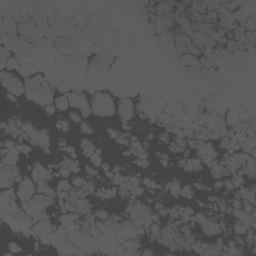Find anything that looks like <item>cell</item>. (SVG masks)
<instances>
[{"label":"cell","instance_id":"cell-1","mask_svg":"<svg viewBox=\"0 0 256 256\" xmlns=\"http://www.w3.org/2000/svg\"><path fill=\"white\" fill-rule=\"evenodd\" d=\"M25 94L27 99L41 105H49L53 101V91L40 74L25 80Z\"/></svg>","mask_w":256,"mask_h":256},{"label":"cell","instance_id":"cell-2","mask_svg":"<svg viewBox=\"0 0 256 256\" xmlns=\"http://www.w3.org/2000/svg\"><path fill=\"white\" fill-rule=\"evenodd\" d=\"M91 110L98 116H111L115 112L114 101L107 93L98 92L92 96Z\"/></svg>","mask_w":256,"mask_h":256},{"label":"cell","instance_id":"cell-3","mask_svg":"<svg viewBox=\"0 0 256 256\" xmlns=\"http://www.w3.org/2000/svg\"><path fill=\"white\" fill-rule=\"evenodd\" d=\"M1 84L8 92L15 96H21L25 93V87L22 82L17 78L16 76L11 74L9 72L1 71Z\"/></svg>","mask_w":256,"mask_h":256},{"label":"cell","instance_id":"cell-4","mask_svg":"<svg viewBox=\"0 0 256 256\" xmlns=\"http://www.w3.org/2000/svg\"><path fill=\"white\" fill-rule=\"evenodd\" d=\"M19 174V170L14 165H6L1 167V187L10 188L15 182V177Z\"/></svg>","mask_w":256,"mask_h":256},{"label":"cell","instance_id":"cell-5","mask_svg":"<svg viewBox=\"0 0 256 256\" xmlns=\"http://www.w3.org/2000/svg\"><path fill=\"white\" fill-rule=\"evenodd\" d=\"M133 109H134V106H133V102L131 99L129 98L122 99L119 102V107H118V111L121 120L123 122H127L128 120H130L133 117V115H134Z\"/></svg>","mask_w":256,"mask_h":256},{"label":"cell","instance_id":"cell-6","mask_svg":"<svg viewBox=\"0 0 256 256\" xmlns=\"http://www.w3.org/2000/svg\"><path fill=\"white\" fill-rule=\"evenodd\" d=\"M1 30H2V33H6V34L14 33V31L16 30V26H15V22L13 21V19L10 18V17H5V18L2 19Z\"/></svg>","mask_w":256,"mask_h":256},{"label":"cell","instance_id":"cell-7","mask_svg":"<svg viewBox=\"0 0 256 256\" xmlns=\"http://www.w3.org/2000/svg\"><path fill=\"white\" fill-rule=\"evenodd\" d=\"M80 144H81V148L83 150V154L85 157L90 158V156L96 151L95 146L93 145L92 142L89 141L88 139H85V138L82 139Z\"/></svg>","mask_w":256,"mask_h":256},{"label":"cell","instance_id":"cell-8","mask_svg":"<svg viewBox=\"0 0 256 256\" xmlns=\"http://www.w3.org/2000/svg\"><path fill=\"white\" fill-rule=\"evenodd\" d=\"M78 108L80 109V111H81L82 117H88V116L90 115V113L92 112V110H91V107H90V105H89V102H88L86 96H85L84 94L81 95L80 102H79Z\"/></svg>","mask_w":256,"mask_h":256},{"label":"cell","instance_id":"cell-9","mask_svg":"<svg viewBox=\"0 0 256 256\" xmlns=\"http://www.w3.org/2000/svg\"><path fill=\"white\" fill-rule=\"evenodd\" d=\"M54 103H55V107L57 108L58 110L60 111H65L67 109L68 106H69V101H68V97L66 96L62 95L59 96L54 100Z\"/></svg>","mask_w":256,"mask_h":256},{"label":"cell","instance_id":"cell-10","mask_svg":"<svg viewBox=\"0 0 256 256\" xmlns=\"http://www.w3.org/2000/svg\"><path fill=\"white\" fill-rule=\"evenodd\" d=\"M2 162L1 165H14V164L17 162V159H18V153H14L11 151H8V153L6 154L4 158H1Z\"/></svg>","mask_w":256,"mask_h":256},{"label":"cell","instance_id":"cell-11","mask_svg":"<svg viewBox=\"0 0 256 256\" xmlns=\"http://www.w3.org/2000/svg\"><path fill=\"white\" fill-rule=\"evenodd\" d=\"M10 58V52L6 47L1 46L0 47V62H1V70L6 67V62Z\"/></svg>","mask_w":256,"mask_h":256},{"label":"cell","instance_id":"cell-12","mask_svg":"<svg viewBox=\"0 0 256 256\" xmlns=\"http://www.w3.org/2000/svg\"><path fill=\"white\" fill-rule=\"evenodd\" d=\"M81 94L78 92H71L68 94V101H69V105L72 107H78L79 102H80Z\"/></svg>","mask_w":256,"mask_h":256},{"label":"cell","instance_id":"cell-13","mask_svg":"<svg viewBox=\"0 0 256 256\" xmlns=\"http://www.w3.org/2000/svg\"><path fill=\"white\" fill-rule=\"evenodd\" d=\"M233 229H234V232L237 235H243V234H245V233L247 232L248 227H247L246 225H244L241 220H238V221H236V222L234 223Z\"/></svg>","mask_w":256,"mask_h":256},{"label":"cell","instance_id":"cell-14","mask_svg":"<svg viewBox=\"0 0 256 256\" xmlns=\"http://www.w3.org/2000/svg\"><path fill=\"white\" fill-rule=\"evenodd\" d=\"M100 153H101V150L98 149V150H96V151L90 156V161H91V163H92L95 167H99V166L101 165V163H102V158H101V156H100Z\"/></svg>","mask_w":256,"mask_h":256},{"label":"cell","instance_id":"cell-15","mask_svg":"<svg viewBox=\"0 0 256 256\" xmlns=\"http://www.w3.org/2000/svg\"><path fill=\"white\" fill-rule=\"evenodd\" d=\"M19 31H20V33L23 36H25V37H28V36H30L31 34L33 33V28H32V26H31L30 24L22 23L21 25H19Z\"/></svg>","mask_w":256,"mask_h":256},{"label":"cell","instance_id":"cell-16","mask_svg":"<svg viewBox=\"0 0 256 256\" xmlns=\"http://www.w3.org/2000/svg\"><path fill=\"white\" fill-rule=\"evenodd\" d=\"M124 248H126L128 250H137L140 248V243L136 242L134 240H128L124 242Z\"/></svg>","mask_w":256,"mask_h":256},{"label":"cell","instance_id":"cell-17","mask_svg":"<svg viewBox=\"0 0 256 256\" xmlns=\"http://www.w3.org/2000/svg\"><path fill=\"white\" fill-rule=\"evenodd\" d=\"M6 68L8 70H14V69H19V61L17 59L10 57L6 62Z\"/></svg>","mask_w":256,"mask_h":256},{"label":"cell","instance_id":"cell-18","mask_svg":"<svg viewBox=\"0 0 256 256\" xmlns=\"http://www.w3.org/2000/svg\"><path fill=\"white\" fill-rule=\"evenodd\" d=\"M180 183H179L178 181H174V182H171V184H170V192H171V194L174 196V197H177L179 192H180Z\"/></svg>","mask_w":256,"mask_h":256},{"label":"cell","instance_id":"cell-19","mask_svg":"<svg viewBox=\"0 0 256 256\" xmlns=\"http://www.w3.org/2000/svg\"><path fill=\"white\" fill-rule=\"evenodd\" d=\"M113 183L115 184V185H121V184H125L126 182L129 180V178L128 177H124V176L120 175L119 173H116V174H114V177H113Z\"/></svg>","mask_w":256,"mask_h":256},{"label":"cell","instance_id":"cell-20","mask_svg":"<svg viewBox=\"0 0 256 256\" xmlns=\"http://www.w3.org/2000/svg\"><path fill=\"white\" fill-rule=\"evenodd\" d=\"M179 194H180L181 196H183V197H185V198H192L193 197V191H192L191 186L190 185L184 186V188L180 189Z\"/></svg>","mask_w":256,"mask_h":256},{"label":"cell","instance_id":"cell-21","mask_svg":"<svg viewBox=\"0 0 256 256\" xmlns=\"http://www.w3.org/2000/svg\"><path fill=\"white\" fill-rule=\"evenodd\" d=\"M55 126L58 130H61V131H63V132H67L68 130H69V123H68V121L64 120V119L58 120Z\"/></svg>","mask_w":256,"mask_h":256},{"label":"cell","instance_id":"cell-22","mask_svg":"<svg viewBox=\"0 0 256 256\" xmlns=\"http://www.w3.org/2000/svg\"><path fill=\"white\" fill-rule=\"evenodd\" d=\"M94 215H95V217H97L99 219V220H107V219H109V217H110L109 214H108V212L104 209L96 210Z\"/></svg>","mask_w":256,"mask_h":256},{"label":"cell","instance_id":"cell-23","mask_svg":"<svg viewBox=\"0 0 256 256\" xmlns=\"http://www.w3.org/2000/svg\"><path fill=\"white\" fill-rule=\"evenodd\" d=\"M72 189L70 183L67 180H62L58 183V190L59 191H69Z\"/></svg>","mask_w":256,"mask_h":256},{"label":"cell","instance_id":"cell-24","mask_svg":"<svg viewBox=\"0 0 256 256\" xmlns=\"http://www.w3.org/2000/svg\"><path fill=\"white\" fill-rule=\"evenodd\" d=\"M231 182H232V184H233V186L234 187H240V186H242V184L244 183V179H243V177L242 176H239V175H234L232 177V179H231Z\"/></svg>","mask_w":256,"mask_h":256},{"label":"cell","instance_id":"cell-25","mask_svg":"<svg viewBox=\"0 0 256 256\" xmlns=\"http://www.w3.org/2000/svg\"><path fill=\"white\" fill-rule=\"evenodd\" d=\"M80 131L81 133H83V134H86V135H89L91 134V133H93V128L90 126L88 123H82L81 126H80Z\"/></svg>","mask_w":256,"mask_h":256},{"label":"cell","instance_id":"cell-26","mask_svg":"<svg viewBox=\"0 0 256 256\" xmlns=\"http://www.w3.org/2000/svg\"><path fill=\"white\" fill-rule=\"evenodd\" d=\"M142 182H143V184L146 187H148V188H153V189H155V188H157V184H156V182L154 181V180H152V179H150V178H144L143 180H142Z\"/></svg>","mask_w":256,"mask_h":256},{"label":"cell","instance_id":"cell-27","mask_svg":"<svg viewBox=\"0 0 256 256\" xmlns=\"http://www.w3.org/2000/svg\"><path fill=\"white\" fill-rule=\"evenodd\" d=\"M231 213H232V215L234 216L235 218L238 219V220H242V219L245 217V215H246L245 213H244L243 210H241V209H232Z\"/></svg>","mask_w":256,"mask_h":256},{"label":"cell","instance_id":"cell-28","mask_svg":"<svg viewBox=\"0 0 256 256\" xmlns=\"http://www.w3.org/2000/svg\"><path fill=\"white\" fill-rule=\"evenodd\" d=\"M207 220H208V218H207V216L204 215L203 213H198V214L194 217L195 222H197L198 224H201V225L205 223Z\"/></svg>","mask_w":256,"mask_h":256},{"label":"cell","instance_id":"cell-29","mask_svg":"<svg viewBox=\"0 0 256 256\" xmlns=\"http://www.w3.org/2000/svg\"><path fill=\"white\" fill-rule=\"evenodd\" d=\"M16 147L19 150V152H22L23 154H29L31 152V147L26 144H18L16 145Z\"/></svg>","mask_w":256,"mask_h":256},{"label":"cell","instance_id":"cell-30","mask_svg":"<svg viewBox=\"0 0 256 256\" xmlns=\"http://www.w3.org/2000/svg\"><path fill=\"white\" fill-rule=\"evenodd\" d=\"M243 208H244V210H243L244 213H245V214H247V215L251 214L253 211H255L254 205H253V204H251V203H249V202H247V201H245V202H244Z\"/></svg>","mask_w":256,"mask_h":256},{"label":"cell","instance_id":"cell-31","mask_svg":"<svg viewBox=\"0 0 256 256\" xmlns=\"http://www.w3.org/2000/svg\"><path fill=\"white\" fill-rule=\"evenodd\" d=\"M72 184L75 187H77V188H81L85 184V181H84V179L81 177H74L72 179Z\"/></svg>","mask_w":256,"mask_h":256},{"label":"cell","instance_id":"cell-32","mask_svg":"<svg viewBox=\"0 0 256 256\" xmlns=\"http://www.w3.org/2000/svg\"><path fill=\"white\" fill-rule=\"evenodd\" d=\"M119 194H120L121 197L126 198L130 195V191L127 189V187L125 186V184H121L120 188H119Z\"/></svg>","mask_w":256,"mask_h":256},{"label":"cell","instance_id":"cell-33","mask_svg":"<svg viewBox=\"0 0 256 256\" xmlns=\"http://www.w3.org/2000/svg\"><path fill=\"white\" fill-rule=\"evenodd\" d=\"M134 164H136L137 166L139 167H142V168H147L149 166V162L147 159H142V158H139L138 160H136L133 162Z\"/></svg>","mask_w":256,"mask_h":256},{"label":"cell","instance_id":"cell-34","mask_svg":"<svg viewBox=\"0 0 256 256\" xmlns=\"http://www.w3.org/2000/svg\"><path fill=\"white\" fill-rule=\"evenodd\" d=\"M63 150H64L65 152H67L68 154L70 155V158L75 159L76 157H77V155H76V152H75V148H74L73 146H67V147H65Z\"/></svg>","mask_w":256,"mask_h":256},{"label":"cell","instance_id":"cell-35","mask_svg":"<svg viewBox=\"0 0 256 256\" xmlns=\"http://www.w3.org/2000/svg\"><path fill=\"white\" fill-rule=\"evenodd\" d=\"M69 117H70L71 120H72L73 122H75V123H80V122L82 121L81 116L78 115L77 113H75V112H70Z\"/></svg>","mask_w":256,"mask_h":256},{"label":"cell","instance_id":"cell-36","mask_svg":"<svg viewBox=\"0 0 256 256\" xmlns=\"http://www.w3.org/2000/svg\"><path fill=\"white\" fill-rule=\"evenodd\" d=\"M70 170L67 168V167H61L60 169H59V175L61 176V177L63 178H68L70 175Z\"/></svg>","mask_w":256,"mask_h":256},{"label":"cell","instance_id":"cell-37","mask_svg":"<svg viewBox=\"0 0 256 256\" xmlns=\"http://www.w3.org/2000/svg\"><path fill=\"white\" fill-rule=\"evenodd\" d=\"M188 49H189V52L191 53L192 55H199V54L201 53V50L199 49L198 47L194 46V45H191V44H190Z\"/></svg>","mask_w":256,"mask_h":256},{"label":"cell","instance_id":"cell-38","mask_svg":"<svg viewBox=\"0 0 256 256\" xmlns=\"http://www.w3.org/2000/svg\"><path fill=\"white\" fill-rule=\"evenodd\" d=\"M223 186L225 187L227 191H232V190L234 189V186H233L231 180H229V179H226V180L223 182Z\"/></svg>","mask_w":256,"mask_h":256},{"label":"cell","instance_id":"cell-39","mask_svg":"<svg viewBox=\"0 0 256 256\" xmlns=\"http://www.w3.org/2000/svg\"><path fill=\"white\" fill-rule=\"evenodd\" d=\"M85 170H86V172L88 173V175L89 176H96L98 175V171L94 168H92V167L90 166H85Z\"/></svg>","mask_w":256,"mask_h":256},{"label":"cell","instance_id":"cell-40","mask_svg":"<svg viewBox=\"0 0 256 256\" xmlns=\"http://www.w3.org/2000/svg\"><path fill=\"white\" fill-rule=\"evenodd\" d=\"M45 111H46V114L47 115H53L55 113V106L54 105H46L45 106Z\"/></svg>","mask_w":256,"mask_h":256},{"label":"cell","instance_id":"cell-41","mask_svg":"<svg viewBox=\"0 0 256 256\" xmlns=\"http://www.w3.org/2000/svg\"><path fill=\"white\" fill-rule=\"evenodd\" d=\"M232 208L233 209H241L242 208V203H241L240 199H234L232 201Z\"/></svg>","mask_w":256,"mask_h":256},{"label":"cell","instance_id":"cell-42","mask_svg":"<svg viewBox=\"0 0 256 256\" xmlns=\"http://www.w3.org/2000/svg\"><path fill=\"white\" fill-rule=\"evenodd\" d=\"M141 149H143V147H142V145L138 141L132 142L131 143V150H141Z\"/></svg>","mask_w":256,"mask_h":256},{"label":"cell","instance_id":"cell-43","mask_svg":"<svg viewBox=\"0 0 256 256\" xmlns=\"http://www.w3.org/2000/svg\"><path fill=\"white\" fill-rule=\"evenodd\" d=\"M8 247H9V250L10 251H12V252H17V251H19V247L17 246V244L16 243H14V242H10L9 244H8Z\"/></svg>","mask_w":256,"mask_h":256},{"label":"cell","instance_id":"cell-44","mask_svg":"<svg viewBox=\"0 0 256 256\" xmlns=\"http://www.w3.org/2000/svg\"><path fill=\"white\" fill-rule=\"evenodd\" d=\"M159 138H160V140L163 141V142H168L169 141V133L168 132L161 133L160 136H159Z\"/></svg>","mask_w":256,"mask_h":256},{"label":"cell","instance_id":"cell-45","mask_svg":"<svg viewBox=\"0 0 256 256\" xmlns=\"http://www.w3.org/2000/svg\"><path fill=\"white\" fill-rule=\"evenodd\" d=\"M247 192H248V189H247V188H243V187H242V188H240V189L237 191V194L239 195L240 198H244V197H245V195L247 194Z\"/></svg>","mask_w":256,"mask_h":256},{"label":"cell","instance_id":"cell-46","mask_svg":"<svg viewBox=\"0 0 256 256\" xmlns=\"http://www.w3.org/2000/svg\"><path fill=\"white\" fill-rule=\"evenodd\" d=\"M66 144H67L66 139H65L64 137H61L60 139H59V141H58V146L59 147H63V149H64L65 147H66Z\"/></svg>","mask_w":256,"mask_h":256},{"label":"cell","instance_id":"cell-47","mask_svg":"<svg viewBox=\"0 0 256 256\" xmlns=\"http://www.w3.org/2000/svg\"><path fill=\"white\" fill-rule=\"evenodd\" d=\"M234 242H235L236 244H238V245H243V244H244V240L240 237L239 235H237V236H235V238H234Z\"/></svg>","mask_w":256,"mask_h":256},{"label":"cell","instance_id":"cell-48","mask_svg":"<svg viewBox=\"0 0 256 256\" xmlns=\"http://www.w3.org/2000/svg\"><path fill=\"white\" fill-rule=\"evenodd\" d=\"M158 212H159V215L162 216V217H166L167 214H168V210L164 209V207H162V208L158 209Z\"/></svg>","mask_w":256,"mask_h":256},{"label":"cell","instance_id":"cell-49","mask_svg":"<svg viewBox=\"0 0 256 256\" xmlns=\"http://www.w3.org/2000/svg\"><path fill=\"white\" fill-rule=\"evenodd\" d=\"M213 187H214L215 190H218V189L222 188V187H223V182H221V181H216L215 183L213 184Z\"/></svg>","mask_w":256,"mask_h":256},{"label":"cell","instance_id":"cell-50","mask_svg":"<svg viewBox=\"0 0 256 256\" xmlns=\"http://www.w3.org/2000/svg\"><path fill=\"white\" fill-rule=\"evenodd\" d=\"M108 132H109V134H110V136H111L112 138H115V139H117L118 137H119V135H118V133L116 132V131H114V130H111V129H108Z\"/></svg>","mask_w":256,"mask_h":256},{"label":"cell","instance_id":"cell-51","mask_svg":"<svg viewBox=\"0 0 256 256\" xmlns=\"http://www.w3.org/2000/svg\"><path fill=\"white\" fill-rule=\"evenodd\" d=\"M7 99L12 102H17V98L14 94H11V93H7Z\"/></svg>","mask_w":256,"mask_h":256},{"label":"cell","instance_id":"cell-52","mask_svg":"<svg viewBox=\"0 0 256 256\" xmlns=\"http://www.w3.org/2000/svg\"><path fill=\"white\" fill-rule=\"evenodd\" d=\"M102 169H103V171L108 172L110 170V166L108 165L107 163H104V164H102Z\"/></svg>","mask_w":256,"mask_h":256},{"label":"cell","instance_id":"cell-53","mask_svg":"<svg viewBox=\"0 0 256 256\" xmlns=\"http://www.w3.org/2000/svg\"><path fill=\"white\" fill-rule=\"evenodd\" d=\"M151 219H152L153 222H158V221H159V215H157V214L151 215Z\"/></svg>","mask_w":256,"mask_h":256},{"label":"cell","instance_id":"cell-54","mask_svg":"<svg viewBox=\"0 0 256 256\" xmlns=\"http://www.w3.org/2000/svg\"><path fill=\"white\" fill-rule=\"evenodd\" d=\"M207 200H208L209 202H211V203H214V202H216V200H217V198H216L215 196H209V197L207 198Z\"/></svg>","mask_w":256,"mask_h":256},{"label":"cell","instance_id":"cell-55","mask_svg":"<svg viewBox=\"0 0 256 256\" xmlns=\"http://www.w3.org/2000/svg\"><path fill=\"white\" fill-rule=\"evenodd\" d=\"M142 254H143V255H152L153 252L151 251V250H149V249H145L144 251L142 252Z\"/></svg>","mask_w":256,"mask_h":256},{"label":"cell","instance_id":"cell-56","mask_svg":"<svg viewBox=\"0 0 256 256\" xmlns=\"http://www.w3.org/2000/svg\"><path fill=\"white\" fill-rule=\"evenodd\" d=\"M194 186L196 187V188H198V189H204V188H205V187H204L202 184L197 183V182H195V183H194Z\"/></svg>","mask_w":256,"mask_h":256},{"label":"cell","instance_id":"cell-57","mask_svg":"<svg viewBox=\"0 0 256 256\" xmlns=\"http://www.w3.org/2000/svg\"><path fill=\"white\" fill-rule=\"evenodd\" d=\"M106 176H107V178H109V179H113V177H114V172H110V171H108V172H106Z\"/></svg>","mask_w":256,"mask_h":256},{"label":"cell","instance_id":"cell-58","mask_svg":"<svg viewBox=\"0 0 256 256\" xmlns=\"http://www.w3.org/2000/svg\"><path fill=\"white\" fill-rule=\"evenodd\" d=\"M22 181V177H21V175H17L16 177H15V182H19V183H20V182Z\"/></svg>","mask_w":256,"mask_h":256},{"label":"cell","instance_id":"cell-59","mask_svg":"<svg viewBox=\"0 0 256 256\" xmlns=\"http://www.w3.org/2000/svg\"><path fill=\"white\" fill-rule=\"evenodd\" d=\"M155 207H156V209H160V208H162V207H163V205H162V204H160V203H157L155 205Z\"/></svg>","mask_w":256,"mask_h":256},{"label":"cell","instance_id":"cell-60","mask_svg":"<svg viewBox=\"0 0 256 256\" xmlns=\"http://www.w3.org/2000/svg\"><path fill=\"white\" fill-rule=\"evenodd\" d=\"M154 138V135L153 134H148L147 135V139H153Z\"/></svg>","mask_w":256,"mask_h":256}]
</instances>
